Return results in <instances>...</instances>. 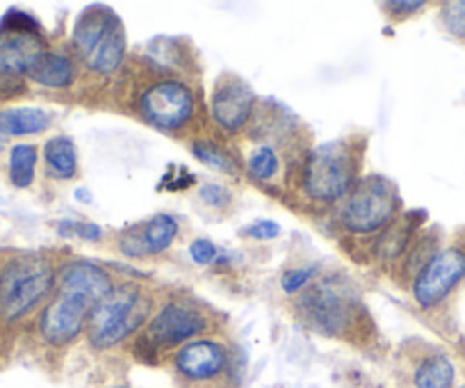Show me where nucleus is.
I'll use <instances>...</instances> for the list:
<instances>
[{
    "label": "nucleus",
    "instance_id": "1",
    "mask_svg": "<svg viewBox=\"0 0 465 388\" xmlns=\"http://www.w3.org/2000/svg\"><path fill=\"white\" fill-rule=\"evenodd\" d=\"M112 293V281L98 265L74 261L60 274L57 297L44 309L42 336L53 345H66L84 327V320Z\"/></svg>",
    "mask_w": 465,
    "mask_h": 388
},
{
    "label": "nucleus",
    "instance_id": "2",
    "mask_svg": "<svg viewBox=\"0 0 465 388\" xmlns=\"http://www.w3.org/2000/svg\"><path fill=\"white\" fill-rule=\"evenodd\" d=\"M74 48L80 60L96 74H112L126 53V30L122 19L103 5H92L80 15L74 28Z\"/></svg>",
    "mask_w": 465,
    "mask_h": 388
},
{
    "label": "nucleus",
    "instance_id": "3",
    "mask_svg": "<svg viewBox=\"0 0 465 388\" xmlns=\"http://www.w3.org/2000/svg\"><path fill=\"white\" fill-rule=\"evenodd\" d=\"M55 284L51 263L44 256H19L0 272V315L5 320H19L42 300Z\"/></svg>",
    "mask_w": 465,
    "mask_h": 388
},
{
    "label": "nucleus",
    "instance_id": "4",
    "mask_svg": "<svg viewBox=\"0 0 465 388\" xmlns=\"http://www.w3.org/2000/svg\"><path fill=\"white\" fill-rule=\"evenodd\" d=\"M149 300L131 285L112 288L110 295L89 315V341L98 350L116 345L131 336L149 315Z\"/></svg>",
    "mask_w": 465,
    "mask_h": 388
},
{
    "label": "nucleus",
    "instance_id": "5",
    "mask_svg": "<svg viewBox=\"0 0 465 388\" xmlns=\"http://www.w3.org/2000/svg\"><path fill=\"white\" fill-rule=\"evenodd\" d=\"M400 208L395 183L386 176H365L349 192L340 211V220L354 234H372L381 229Z\"/></svg>",
    "mask_w": 465,
    "mask_h": 388
},
{
    "label": "nucleus",
    "instance_id": "6",
    "mask_svg": "<svg viewBox=\"0 0 465 388\" xmlns=\"http://www.w3.org/2000/svg\"><path fill=\"white\" fill-rule=\"evenodd\" d=\"M354 155L344 142H326L312 149L303 169V185L317 202L344 197L354 181Z\"/></svg>",
    "mask_w": 465,
    "mask_h": 388
},
{
    "label": "nucleus",
    "instance_id": "7",
    "mask_svg": "<svg viewBox=\"0 0 465 388\" xmlns=\"http://www.w3.org/2000/svg\"><path fill=\"white\" fill-rule=\"evenodd\" d=\"M465 279V252L459 247H447L433 254L422 267L413 284V297L422 309L440 304L451 290Z\"/></svg>",
    "mask_w": 465,
    "mask_h": 388
},
{
    "label": "nucleus",
    "instance_id": "8",
    "mask_svg": "<svg viewBox=\"0 0 465 388\" xmlns=\"http://www.w3.org/2000/svg\"><path fill=\"white\" fill-rule=\"evenodd\" d=\"M354 304L356 302L351 300L347 285L335 284V281H322L302 297L299 309H302L306 323L317 332L340 333L344 324L351 320Z\"/></svg>",
    "mask_w": 465,
    "mask_h": 388
},
{
    "label": "nucleus",
    "instance_id": "9",
    "mask_svg": "<svg viewBox=\"0 0 465 388\" xmlns=\"http://www.w3.org/2000/svg\"><path fill=\"white\" fill-rule=\"evenodd\" d=\"M140 110L151 126L173 131L190 122L194 113V94L178 80H163L142 94Z\"/></svg>",
    "mask_w": 465,
    "mask_h": 388
},
{
    "label": "nucleus",
    "instance_id": "10",
    "mask_svg": "<svg viewBox=\"0 0 465 388\" xmlns=\"http://www.w3.org/2000/svg\"><path fill=\"white\" fill-rule=\"evenodd\" d=\"M253 96L252 87H249L244 80L232 78L226 75L217 83L213 92V99H210V110H213V117L223 131L232 133L240 131L244 124L249 122L253 110Z\"/></svg>",
    "mask_w": 465,
    "mask_h": 388
},
{
    "label": "nucleus",
    "instance_id": "11",
    "mask_svg": "<svg viewBox=\"0 0 465 388\" xmlns=\"http://www.w3.org/2000/svg\"><path fill=\"white\" fill-rule=\"evenodd\" d=\"M46 51L39 35L12 33L0 28V80L28 75L37 57Z\"/></svg>",
    "mask_w": 465,
    "mask_h": 388
},
{
    "label": "nucleus",
    "instance_id": "12",
    "mask_svg": "<svg viewBox=\"0 0 465 388\" xmlns=\"http://www.w3.org/2000/svg\"><path fill=\"white\" fill-rule=\"evenodd\" d=\"M205 329V318L192 306L181 304V302H172L164 306L151 323V336L155 343H164V345H176V343L187 341V338L196 336Z\"/></svg>",
    "mask_w": 465,
    "mask_h": 388
},
{
    "label": "nucleus",
    "instance_id": "13",
    "mask_svg": "<svg viewBox=\"0 0 465 388\" xmlns=\"http://www.w3.org/2000/svg\"><path fill=\"white\" fill-rule=\"evenodd\" d=\"M226 365V350L213 341H194L176 356V368L190 379H210Z\"/></svg>",
    "mask_w": 465,
    "mask_h": 388
},
{
    "label": "nucleus",
    "instance_id": "14",
    "mask_svg": "<svg viewBox=\"0 0 465 388\" xmlns=\"http://www.w3.org/2000/svg\"><path fill=\"white\" fill-rule=\"evenodd\" d=\"M28 75L35 83L44 85V87L62 89L69 87L71 80H74L75 75V69L74 62L66 55H62V53L44 51L42 55L37 57V62L33 65V69L28 71Z\"/></svg>",
    "mask_w": 465,
    "mask_h": 388
},
{
    "label": "nucleus",
    "instance_id": "15",
    "mask_svg": "<svg viewBox=\"0 0 465 388\" xmlns=\"http://www.w3.org/2000/svg\"><path fill=\"white\" fill-rule=\"evenodd\" d=\"M51 126V114L42 108H7L0 113L3 135H37Z\"/></svg>",
    "mask_w": 465,
    "mask_h": 388
},
{
    "label": "nucleus",
    "instance_id": "16",
    "mask_svg": "<svg viewBox=\"0 0 465 388\" xmlns=\"http://www.w3.org/2000/svg\"><path fill=\"white\" fill-rule=\"evenodd\" d=\"M48 172L55 178H74L78 172V154L69 137H53L44 146Z\"/></svg>",
    "mask_w": 465,
    "mask_h": 388
},
{
    "label": "nucleus",
    "instance_id": "17",
    "mask_svg": "<svg viewBox=\"0 0 465 388\" xmlns=\"http://www.w3.org/2000/svg\"><path fill=\"white\" fill-rule=\"evenodd\" d=\"M178 234V222L173 220L167 213H160V215L151 217L144 226V234L142 235V243H144V252L158 254L164 252L169 244L173 243Z\"/></svg>",
    "mask_w": 465,
    "mask_h": 388
},
{
    "label": "nucleus",
    "instance_id": "18",
    "mask_svg": "<svg viewBox=\"0 0 465 388\" xmlns=\"http://www.w3.org/2000/svg\"><path fill=\"white\" fill-rule=\"evenodd\" d=\"M454 374V365L447 356H429L415 370V388H451Z\"/></svg>",
    "mask_w": 465,
    "mask_h": 388
},
{
    "label": "nucleus",
    "instance_id": "19",
    "mask_svg": "<svg viewBox=\"0 0 465 388\" xmlns=\"http://www.w3.org/2000/svg\"><path fill=\"white\" fill-rule=\"evenodd\" d=\"M37 167V149L33 144H16L10 154V181L15 187H30Z\"/></svg>",
    "mask_w": 465,
    "mask_h": 388
},
{
    "label": "nucleus",
    "instance_id": "20",
    "mask_svg": "<svg viewBox=\"0 0 465 388\" xmlns=\"http://www.w3.org/2000/svg\"><path fill=\"white\" fill-rule=\"evenodd\" d=\"M192 151H194V155L205 164V167L214 169V172L235 174V163H232L231 155L223 149H219L217 144H213V142H196V144L192 146Z\"/></svg>",
    "mask_w": 465,
    "mask_h": 388
},
{
    "label": "nucleus",
    "instance_id": "21",
    "mask_svg": "<svg viewBox=\"0 0 465 388\" xmlns=\"http://www.w3.org/2000/svg\"><path fill=\"white\" fill-rule=\"evenodd\" d=\"M279 167L281 160L272 146H261V149L253 151L252 158H249V172H252V176L258 178V181H270L272 176H276Z\"/></svg>",
    "mask_w": 465,
    "mask_h": 388
},
{
    "label": "nucleus",
    "instance_id": "22",
    "mask_svg": "<svg viewBox=\"0 0 465 388\" xmlns=\"http://www.w3.org/2000/svg\"><path fill=\"white\" fill-rule=\"evenodd\" d=\"M442 24L450 30L454 37L465 39V0H456V3H447L442 7Z\"/></svg>",
    "mask_w": 465,
    "mask_h": 388
},
{
    "label": "nucleus",
    "instance_id": "23",
    "mask_svg": "<svg viewBox=\"0 0 465 388\" xmlns=\"http://www.w3.org/2000/svg\"><path fill=\"white\" fill-rule=\"evenodd\" d=\"M3 30H12V33H30L39 35V24L35 16H30L28 12L21 10H10L5 16H3V24H0Z\"/></svg>",
    "mask_w": 465,
    "mask_h": 388
},
{
    "label": "nucleus",
    "instance_id": "24",
    "mask_svg": "<svg viewBox=\"0 0 465 388\" xmlns=\"http://www.w3.org/2000/svg\"><path fill=\"white\" fill-rule=\"evenodd\" d=\"M315 270H317V267H312V265L294 267V270H288L283 274V279H281V285H283L285 293H297L299 288H303V285H306L308 281L312 279Z\"/></svg>",
    "mask_w": 465,
    "mask_h": 388
},
{
    "label": "nucleus",
    "instance_id": "25",
    "mask_svg": "<svg viewBox=\"0 0 465 388\" xmlns=\"http://www.w3.org/2000/svg\"><path fill=\"white\" fill-rule=\"evenodd\" d=\"M199 197L203 199L208 206H214V208H223L231 204V192H228L223 185H214V183H208V185L201 187Z\"/></svg>",
    "mask_w": 465,
    "mask_h": 388
},
{
    "label": "nucleus",
    "instance_id": "26",
    "mask_svg": "<svg viewBox=\"0 0 465 388\" xmlns=\"http://www.w3.org/2000/svg\"><path fill=\"white\" fill-rule=\"evenodd\" d=\"M219 249L214 247L210 240L201 238V240H194V243L190 244V256L192 261L199 263V265H208V263H213L214 258H217Z\"/></svg>",
    "mask_w": 465,
    "mask_h": 388
},
{
    "label": "nucleus",
    "instance_id": "27",
    "mask_svg": "<svg viewBox=\"0 0 465 388\" xmlns=\"http://www.w3.org/2000/svg\"><path fill=\"white\" fill-rule=\"evenodd\" d=\"M242 234L249 235V238H256V240H272L281 234V226L276 224V222H270V220H258V222H253V224H249Z\"/></svg>",
    "mask_w": 465,
    "mask_h": 388
},
{
    "label": "nucleus",
    "instance_id": "28",
    "mask_svg": "<svg viewBox=\"0 0 465 388\" xmlns=\"http://www.w3.org/2000/svg\"><path fill=\"white\" fill-rule=\"evenodd\" d=\"M62 231L71 229L69 234H75L80 235V238L84 240H101V229H98L96 224H80V222H62L60 224Z\"/></svg>",
    "mask_w": 465,
    "mask_h": 388
},
{
    "label": "nucleus",
    "instance_id": "29",
    "mask_svg": "<svg viewBox=\"0 0 465 388\" xmlns=\"http://www.w3.org/2000/svg\"><path fill=\"white\" fill-rule=\"evenodd\" d=\"M388 10H392L395 15H411V12H418L422 10L424 3L422 0H397V3H386Z\"/></svg>",
    "mask_w": 465,
    "mask_h": 388
},
{
    "label": "nucleus",
    "instance_id": "30",
    "mask_svg": "<svg viewBox=\"0 0 465 388\" xmlns=\"http://www.w3.org/2000/svg\"><path fill=\"white\" fill-rule=\"evenodd\" d=\"M116 388H126V386H116Z\"/></svg>",
    "mask_w": 465,
    "mask_h": 388
},
{
    "label": "nucleus",
    "instance_id": "31",
    "mask_svg": "<svg viewBox=\"0 0 465 388\" xmlns=\"http://www.w3.org/2000/svg\"><path fill=\"white\" fill-rule=\"evenodd\" d=\"M0 146H3V142H0Z\"/></svg>",
    "mask_w": 465,
    "mask_h": 388
}]
</instances>
